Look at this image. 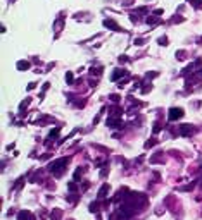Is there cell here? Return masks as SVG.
<instances>
[{"instance_id": "5b68a950", "label": "cell", "mask_w": 202, "mask_h": 220, "mask_svg": "<svg viewBox=\"0 0 202 220\" xmlns=\"http://www.w3.org/2000/svg\"><path fill=\"white\" fill-rule=\"evenodd\" d=\"M61 210H54L52 213H50V220H61Z\"/></svg>"}, {"instance_id": "3957f363", "label": "cell", "mask_w": 202, "mask_h": 220, "mask_svg": "<svg viewBox=\"0 0 202 220\" xmlns=\"http://www.w3.org/2000/svg\"><path fill=\"white\" fill-rule=\"evenodd\" d=\"M18 220H35V217H33V213L31 211H19V215H18Z\"/></svg>"}, {"instance_id": "8992f818", "label": "cell", "mask_w": 202, "mask_h": 220, "mask_svg": "<svg viewBox=\"0 0 202 220\" xmlns=\"http://www.w3.org/2000/svg\"><path fill=\"white\" fill-rule=\"evenodd\" d=\"M106 193H109V186H102V189L99 191V198H106Z\"/></svg>"}, {"instance_id": "6da1fadb", "label": "cell", "mask_w": 202, "mask_h": 220, "mask_svg": "<svg viewBox=\"0 0 202 220\" xmlns=\"http://www.w3.org/2000/svg\"><path fill=\"white\" fill-rule=\"evenodd\" d=\"M67 162H69L67 158H59V160H55V162H52V164H50L48 170H50L52 174H55V176H61V174H62V170L66 168Z\"/></svg>"}, {"instance_id": "7a4b0ae2", "label": "cell", "mask_w": 202, "mask_h": 220, "mask_svg": "<svg viewBox=\"0 0 202 220\" xmlns=\"http://www.w3.org/2000/svg\"><path fill=\"white\" fill-rule=\"evenodd\" d=\"M181 117H183L181 108H171L169 110V121H176V119H181Z\"/></svg>"}, {"instance_id": "277c9868", "label": "cell", "mask_w": 202, "mask_h": 220, "mask_svg": "<svg viewBox=\"0 0 202 220\" xmlns=\"http://www.w3.org/2000/svg\"><path fill=\"white\" fill-rule=\"evenodd\" d=\"M180 133L183 134V136H190V134L193 133V129H192V127H190V125H181Z\"/></svg>"}, {"instance_id": "52a82bcc", "label": "cell", "mask_w": 202, "mask_h": 220, "mask_svg": "<svg viewBox=\"0 0 202 220\" xmlns=\"http://www.w3.org/2000/svg\"><path fill=\"white\" fill-rule=\"evenodd\" d=\"M28 67H30V64H28V62H18V69H21V71H24V69H28Z\"/></svg>"}]
</instances>
